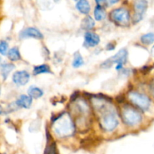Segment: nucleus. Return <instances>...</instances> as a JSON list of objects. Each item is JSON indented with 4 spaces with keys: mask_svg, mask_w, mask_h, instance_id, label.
Instances as JSON below:
<instances>
[{
    "mask_svg": "<svg viewBox=\"0 0 154 154\" xmlns=\"http://www.w3.org/2000/svg\"><path fill=\"white\" fill-rule=\"evenodd\" d=\"M0 60H1V58H0Z\"/></svg>",
    "mask_w": 154,
    "mask_h": 154,
    "instance_id": "obj_28",
    "label": "nucleus"
},
{
    "mask_svg": "<svg viewBox=\"0 0 154 154\" xmlns=\"http://www.w3.org/2000/svg\"><path fill=\"white\" fill-rule=\"evenodd\" d=\"M122 117L126 125L133 126L140 123L142 116L140 112L134 108L127 106L123 108L122 111Z\"/></svg>",
    "mask_w": 154,
    "mask_h": 154,
    "instance_id": "obj_4",
    "label": "nucleus"
},
{
    "mask_svg": "<svg viewBox=\"0 0 154 154\" xmlns=\"http://www.w3.org/2000/svg\"><path fill=\"white\" fill-rule=\"evenodd\" d=\"M30 79V75L29 72L26 70L17 71L14 73L12 76V80L14 84L19 86H23L26 85Z\"/></svg>",
    "mask_w": 154,
    "mask_h": 154,
    "instance_id": "obj_8",
    "label": "nucleus"
},
{
    "mask_svg": "<svg viewBox=\"0 0 154 154\" xmlns=\"http://www.w3.org/2000/svg\"><path fill=\"white\" fill-rule=\"evenodd\" d=\"M127 57H128V51L125 48H122L120 51H118L115 55L103 61L100 64V67L103 68V69H106V68L111 67L113 63H116L117 64L116 69L120 70L122 66H123V65L126 63Z\"/></svg>",
    "mask_w": 154,
    "mask_h": 154,
    "instance_id": "obj_3",
    "label": "nucleus"
},
{
    "mask_svg": "<svg viewBox=\"0 0 154 154\" xmlns=\"http://www.w3.org/2000/svg\"><path fill=\"white\" fill-rule=\"evenodd\" d=\"M130 100L142 110H147L150 106V100L145 94L139 92H131L128 95Z\"/></svg>",
    "mask_w": 154,
    "mask_h": 154,
    "instance_id": "obj_6",
    "label": "nucleus"
},
{
    "mask_svg": "<svg viewBox=\"0 0 154 154\" xmlns=\"http://www.w3.org/2000/svg\"><path fill=\"white\" fill-rule=\"evenodd\" d=\"M75 8L80 13L83 14H87L90 12L91 6L88 0H79L76 2Z\"/></svg>",
    "mask_w": 154,
    "mask_h": 154,
    "instance_id": "obj_12",
    "label": "nucleus"
},
{
    "mask_svg": "<svg viewBox=\"0 0 154 154\" xmlns=\"http://www.w3.org/2000/svg\"><path fill=\"white\" fill-rule=\"evenodd\" d=\"M95 23L93 18L90 16H86L84 17L81 23V26H82V29H85V30H90L92 28H94Z\"/></svg>",
    "mask_w": 154,
    "mask_h": 154,
    "instance_id": "obj_15",
    "label": "nucleus"
},
{
    "mask_svg": "<svg viewBox=\"0 0 154 154\" xmlns=\"http://www.w3.org/2000/svg\"><path fill=\"white\" fill-rule=\"evenodd\" d=\"M119 2V0H105V2L106 3V5L110 6V5H115V4L118 3Z\"/></svg>",
    "mask_w": 154,
    "mask_h": 154,
    "instance_id": "obj_22",
    "label": "nucleus"
},
{
    "mask_svg": "<svg viewBox=\"0 0 154 154\" xmlns=\"http://www.w3.org/2000/svg\"><path fill=\"white\" fill-rule=\"evenodd\" d=\"M148 8V2L146 0H135L134 2V14L133 17V22L138 23L142 20Z\"/></svg>",
    "mask_w": 154,
    "mask_h": 154,
    "instance_id": "obj_7",
    "label": "nucleus"
},
{
    "mask_svg": "<svg viewBox=\"0 0 154 154\" xmlns=\"http://www.w3.org/2000/svg\"><path fill=\"white\" fill-rule=\"evenodd\" d=\"M149 91H150V93L152 97H154V79H152L150 85H149Z\"/></svg>",
    "mask_w": 154,
    "mask_h": 154,
    "instance_id": "obj_23",
    "label": "nucleus"
},
{
    "mask_svg": "<svg viewBox=\"0 0 154 154\" xmlns=\"http://www.w3.org/2000/svg\"><path fill=\"white\" fill-rule=\"evenodd\" d=\"M75 1H76V2H78V1H79V0H75Z\"/></svg>",
    "mask_w": 154,
    "mask_h": 154,
    "instance_id": "obj_27",
    "label": "nucleus"
},
{
    "mask_svg": "<svg viewBox=\"0 0 154 154\" xmlns=\"http://www.w3.org/2000/svg\"><path fill=\"white\" fill-rule=\"evenodd\" d=\"M105 106L106 104H103L100 107H98L100 109L104 110L100 118V125L105 131H112L117 127L119 121L115 112L112 109H107V107H105Z\"/></svg>",
    "mask_w": 154,
    "mask_h": 154,
    "instance_id": "obj_2",
    "label": "nucleus"
},
{
    "mask_svg": "<svg viewBox=\"0 0 154 154\" xmlns=\"http://www.w3.org/2000/svg\"><path fill=\"white\" fill-rule=\"evenodd\" d=\"M42 73H51L50 67L47 64H41L38 66H34L33 74L34 75H38Z\"/></svg>",
    "mask_w": 154,
    "mask_h": 154,
    "instance_id": "obj_17",
    "label": "nucleus"
},
{
    "mask_svg": "<svg viewBox=\"0 0 154 154\" xmlns=\"http://www.w3.org/2000/svg\"><path fill=\"white\" fill-rule=\"evenodd\" d=\"M85 43L87 47H95L100 42V37L97 34L92 32H87L85 34Z\"/></svg>",
    "mask_w": 154,
    "mask_h": 154,
    "instance_id": "obj_10",
    "label": "nucleus"
},
{
    "mask_svg": "<svg viewBox=\"0 0 154 154\" xmlns=\"http://www.w3.org/2000/svg\"><path fill=\"white\" fill-rule=\"evenodd\" d=\"M2 107H1V106H0V115H1V113H2Z\"/></svg>",
    "mask_w": 154,
    "mask_h": 154,
    "instance_id": "obj_26",
    "label": "nucleus"
},
{
    "mask_svg": "<svg viewBox=\"0 0 154 154\" xmlns=\"http://www.w3.org/2000/svg\"><path fill=\"white\" fill-rule=\"evenodd\" d=\"M54 131L58 137H66L72 135L74 131L73 125L67 114H62L54 124Z\"/></svg>",
    "mask_w": 154,
    "mask_h": 154,
    "instance_id": "obj_1",
    "label": "nucleus"
},
{
    "mask_svg": "<svg viewBox=\"0 0 154 154\" xmlns=\"http://www.w3.org/2000/svg\"><path fill=\"white\" fill-rule=\"evenodd\" d=\"M110 18L116 24L120 26H126L129 23L130 14L129 11L124 8H116L110 13Z\"/></svg>",
    "mask_w": 154,
    "mask_h": 154,
    "instance_id": "obj_5",
    "label": "nucleus"
},
{
    "mask_svg": "<svg viewBox=\"0 0 154 154\" xmlns=\"http://www.w3.org/2000/svg\"><path fill=\"white\" fill-rule=\"evenodd\" d=\"M8 44L6 41L0 40V54L5 55L8 54Z\"/></svg>",
    "mask_w": 154,
    "mask_h": 154,
    "instance_id": "obj_21",
    "label": "nucleus"
},
{
    "mask_svg": "<svg viewBox=\"0 0 154 154\" xmlns=\"http://www.w3.org/2000/svg\"><path fill=\"white\" fill-rule=\"evenodd\" d=\"M106 11L101 5H97L95 7L94 11V15L96 20H98V21L103 20L106 17Z\"/></svg>",
    "mask_w": 154,
    "mask_h": 154,
    "instance_id": "obj_16",
    "label": "nucleus"
},
{
    "mask_svg": "<svg viewBox=\"0 0 154 154\" xmlns=\"http://www.w3.org/2000/svg\"><path fill=\"white\" fill-rule=\"evenodd\" d=\"M8 57L11 61H17V60H20V54L18 48L17 47H14V48H11L8 51Z\"/></svg>",
    "mask_w": 154,
    "mask_h": 154,
    "instance_id": "obj_18",
    "label": "nucleus"
},
{
    "mask_svg": "<svg viewBox=\"0 0 154 154\" xmlns=\"http://www.w3.org/2000/svg\"><path fill=\"white\" fill-rule=\"evenodd\" d=\"M14 69V65L12 63H5L1 65V74L3 79H6L9 75L10 72Z\"/></svg>",
    "mask_w": 154,
    "mask_h": 154,
    "instance_id": "obj_14",
    "label": "nucleus"
},
{
    "mask_svg": "<svg viewBox=\"0 0 154 154\" xmlns=\"http://www.w3.org/2000/svg\"><path fill=\"white\" fill-rule=\"evenodd\" d=\"M19 36L20 38H34L41 39L43 38V35L42 32L38 29L34 27H27L20 31Z\"/></svg>",
    "mask_w": 154,
    "mask_h": 154,
    "instance_id": "obj_9",
    "label": "nucleus"
},
{
    "mask_svg": "<svg viewBox=\"0 0 154 154\" xmlns=\"http://www.w3.org/2000/svg\"><path fill=\"white\" fill-rule=\"evenodd\" d=\"M32 103V97L28 95H25V94L20 95L17 100V101H16V104L17 106L22 108H25V109H28V108L30 107Z\"/></svg>",
    "mask_w": 154,
    "mask_h": 154,
    "instance_id": "obj_11",
    "label": "nucleus"
},
{
    "mask_svg": "<svg viewBox=\"0 0 154 154\" xmlns=\"http://www.w3.org/2000/svg\"><path fill=\"white\" fill-rule=\"evenodd\" d=\"M140 41L144 45H151L154 42V32L143 34L140 37Z\"/></svg>",
    "mask_w": 154,
    "mask_h": 154,
    "instance_id": "obj_19",
    "label": "nucleus"
},
{
    "mask_svg": "<svg viewBox=\"0 0 154 154\" xmlns=\"http://www.w3.org/2000/svg\"><path fill=\"white\" fill-rule=\"evenodd\" d=\"M84 64V60L82 56L79 52H75L74 54L73 60H72V66L74 68H79Z\"/></svg>",
    "mask_w": 154,
    "mask_h": 154,
    "instance_id": "obj_20",
    "label": "nucleus"
},
{
    "mask_svg": "<svg viewBox=\"0 0 154 154\" xmlns=\"http://www.w3.org/2000/svg\"><path fill=\"white\" fill-rule=\"evenodd\" d=\"M114 46H115V45H114L112 43H109V44H107V45H106V50L111 51V50H113L114 48H115V47H114Z\"/></svg>",
    "mask_w": 154,
    "mask_h": 154,
    "instance_id": "obj_24",
    "label": "nucleus"
},
{
    "mask_svg": "<svg viewBox=\"0 0 154 154\" xmlns=\"http://www.w3.org/2000/svg\"><path fill=\"white\" fill-rule=\"evenodd\" d=\"M95 1H96V2H97V5H102V4L105 2V0H95Z\"/></svg>",
    "mask_w": 154,
    "mask_h": 154,
    "instance_id": "obj_25",
    "label": "nucleus"
},
{
    "mask_svg": "<svg viewBox=\"0 0 154 154\" xmlns=\"http://www.w3.org/2000/svg\"><path fill=\"white\" fill-rule=\"evenodd\" d=\"M28 95L29 97H31L32 98H35V99H38L39 97H42L43 95L44 92L41 88H39L37 86H34V85H32L28 89Z\"/></svg>",
    "mask_w": 154,
    "mask_h": 154,
    "instance_id": "obj_13",
    "label": "nucleus"
}]
</instances>
